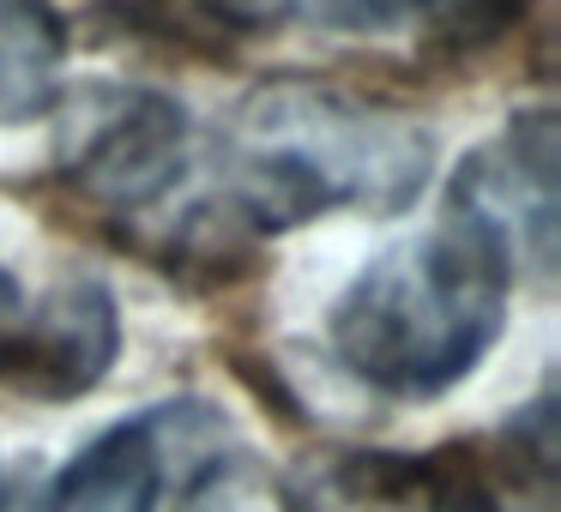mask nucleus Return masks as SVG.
Instances as JSON below:
<instances>
[{
	"label": "nucleus",
	"mask_w": 561,
	"mask_h": 512,
	"mask_svg": "<svg viewBox=\"0 0 561 512\" xmlns=\"http://www.w3.org/2000/svg\"><path fill=\"white\" fill-rule=\"evenodd\" d=\"M224 199L254 230H296L327 211H404L428 182V133L387 103L272 79L224 121Z\"/></svg>",
	"instance_id": "obj_1"
},
{
	"label": "nucleus",
	"mask_w": 561,
	"mask_h": 512,
	"mask_svg": "<svg viewBox=\"0 0 561 512\" xmlns=\"http://www.w3.org/2000/svg\"><path fill=\"white\" fill-rule=\"evenodd\" d=\"M513 266L477 223H440L392 242L332 302V350L392 398H435L489 356L507 319Z\"/></svg>",
	"instance_id": "obj_2"
},
{
	"label": "nucleus",
	"mask_w": 561,
	"mask_h": 512,
	"mask_svg": "<svg viewBox=\"0 0 561 512\" xmlns=\"http://www.w3.org/2000/svg\"><path fill=\"white\" fill-rule=\"evenodd\" d=\"M61 175L103 211H146L187 163V115L146 85H91L67 103L55 133Z\"/></svg>",
	"instance_id": "obj_3"
},
{
	"label": "nucleus",
	"mask_w": 561,
	"mask_h": 512,
	"mask_svg": "<svg viewBox=\"0 0 561 512\" xmlns=\"http://www.w3.org/2000/svg\"><path fill=\"white\" fill-rule=\"evenodd\" d=\"M218 416L206 404H158L103 428L43 482L31 512H158L175 464H218Z\"/></svg>",
	"instance_id": "obj_4"
},
{
	"label": "nucleus",
	"mask_w": 561,
	"mask_h": 512,
	"mask_svg": "<svg viewBox=\"0 0 561 512\" xmlns=\"http://www.w3.org/2000/svg\"><path fill=\"white\" fill-rule=\"evenodd\" d=\"M115 295L98 278H61L37 302H0V380L37 398H79L115 362Z\"/></svg>",
	"instance_id": "obj_5"
},
{
	"label": "nucleus",
	"mask_w": 561,
	"mask_h": 512,
	"mask_svg": "<svg viewBox=\"0 0 561 512\" xmlns=\"http://www.w3.org/2000/svg\"><path fill=\"white\" fill-rule=\"evenodd\" d=\"M453 211L507 254V266L549 271L556 259V121L543 109L507 121L453 175Z\"/></svg>",
	"instance_id": "obj_6"
},
{
	"label": "nucleus",
	"mask_w": 561,
	"mask_h": 512,
	"mask_svg": "<svg viewBox=\"0 0 561 512\" xmlns=\"http://www.w3.org/2000/svg\"><path fill=\"white\" fill-rule=\"evenodd\" d=\"M284 512H501L495 488L447 452H327L296 464Z\"/></svg>",
	"instance_id": "obj_7"
},
{
	"label": "nucleus",
	"mask_w": 561,
	"mask_h": 512,
	"mask_svg": "<svg viewBox=\"0 0 561 512\" xmlns=\"http://www.w3.org/2000/svg\"><path fill=\"white\" fill-rule=\"evenodd\" d=\"M61 19L49 0H0V127L31 121L61 91Z\"/></svg>",
	"instance_id": "obj_8"
},
{
	"label": "nucleus",
	"mask_w": 561,
	"mask_h": 512,
	"mask_svg": "<svg viewBox=\"0 0 561 512\" xmlns=\"http://www.w3.org/2000/svg\"><path fill=\"white\" fill-rule=\"evenodd\" d=\"M206 7L242 31H351V37H380L416 19V0H206Z\"/></svg>",
	"instance_id": "obj_9"
},
{
	"label": "nucleus",
	"mask_w": 561,
	"mask_h": 512,
	"mask_svg": "<svg viewBox=\"0 0 561 512\" xmlns=\"http://www.w3.org/2000/svg\"><path fill=\"white\" fill-rule=\"evenodd\" d=\"M525 0H416V19H428V31L447 43H489L507 19H519Z\"/></svg>",
	"instance_id": "obj_10"
},
{
	"label": "nucleus",
	"mask_w": 561,
	"mask_h": 512,
	"mask_svg": "<svg viewBox=\"0 0 561 512\" xmlns=\"http://www.w3.org/2000/svg\"><path fill=\"white\" fill-rule=\"evenodd\" d=\"M182 512H242V507H230V500H206V494H199V482H187V507Z\"/></svg>",
	"instance_id": "obj_11"
},
{
	"label": "nucleus",
	"mask_w": 561,
	"mask_h": 512,
	"mask_svg": "<svg viewBox=\"0 0 561 512\" xmlns=\"http://www.w3.org/2000/svg\"><path fill=\"white\" fill-rule=\"evenodd\" d=\"M0 507H7V470H0Z\"/></svg>",
	"instance_id": "obj_12"
}]
</instances>
